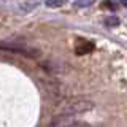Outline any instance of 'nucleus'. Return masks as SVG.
<instances>
[{
	"instance_id": "1",
	"label": "nucleus",
	"mask_w": 127,
	"mask_h": 127,
	"mask_svg": "<svg viewBox=\"0 0 127 127\" xmlns=\"http://www.w3.org/2000/svg\"><path fill=\"white\" fill-rule=\"evenodd\" d=\"M94 103L91 100H83V98H78V100L68 102L61 108L59 111V116H75V114H81L86 113V111L92 110Z\"/></svg>"
},
{
	"instance_id": "2",
	"label": "nucleus",
	"mask_w": 127,
	"mask_h": 127,
	"mask_svg": "<svg viewBox=\"0 0 127 127\" xmlns=\"http://www.w3.org/2000/svg\"><path fill=\"white\" fill-rule=\"evenodd\" d=\"M79 122L73 116H59L49 127H76Z\"/></svg>"
},
{
	"instance_id": "3",
	"label": "nucleus",
	"mask_w": 127,
	"mask_h": 127,
	"mask_svg": "<svg viewBox=\"0 0 127 127\" xmlns=\"http://www.w3.org/2000/svg\"><path fill=\"white\" fill-rule=\"evenodd\" d=\"M94 43H89V41H84V40H79V41L76 43V48H75V51H76V54H87L91 53V51L94 49Z\"/></svg>"
},
{
	"instance_id": "4",
	"label": "nucleus",
	"mask_w": 127,
	"mask_h": 127,
	"mask_svg": "<svg viewBox=\"0 0 127 127\" xmlns=\"http://www.w3.org/2000/svg\"><path fill=\"white\" fill-rule=\"evenodd\" d=\"M67 0H46V6L49 8H61L65 5Z\"/></svg>"
},
{
	"instance_id": "5",
	"label": "nucleus",
	"mask_w": 127,
	"mask_h": 127,
	"mask_svg": "<svg viewBox=\"0 0 127 127\" xmlns=\"http://www.w3.org/2000/svg\"><path fill=\"white\" fill-rule=\"evenodd\" d=\"M119 22H121V21H119V18H116V16H108V18L105 19V24L108 27H118Z\"/></svg>"
},
{
	"instance_id": "6",
	"label": "nucleus",
	"mask_w": 127,
	"mask_h": 127,
	"mask_svg": "<svg viewBox=\"0 0 127 127\" xmlns=\"http://www.w3.org/2000/svg\"><path fill=\"white\" fill-rule=\"evenodd\" d=\"M38 5V2L37 0H32V2H26V3H22L21 5V10L22 11H30V10H33L35 6Z\"/></svg>"
},
{
	"instance_id": "7",
	"label": "nucleus",
	"mask_w": 127,
	"mask_h": 127,
	"mask_svg": "<svg viewBox=\"0 0 127 127\" xmlns=\"http://www.w3.org/2000/svg\"><path fill=\"white\" fill-rule=\"evenodd\" d=\"M94 2H95V0H76V2H75V6H78V8H86V6H91Z\"/></svg>"
},
{
	"instance_id": "8",
	"label": "nucleus",
	"mask_w": 127,
	"mask_h": 127,
	"mask_svg": "<svg viewBox=\"0 0 127 127\" xmlns=\"http://www.w3.org/2000/svg\"><path fill=\"white\" fill-rule=\"evenodd\" d=\"M103 6H108V8H111V10H116V3L110 2V0H106V2H103Z\"/></svg>"
},
{
	"instance_id": "9",
	"label": "nucleus",
	"mask_w": 127,
	"mask_h": 127,
	"mask_svg": "<svg viewBox=\"0 0 127 127\" xmlns=\"http://www.w3.org/2000/svg\"><path fill=\"white\" fill-rule=\"evenodd\" d=\"M121 3H122L124 6H127V0H121Z\"/></svg>"
}]
</instances>
